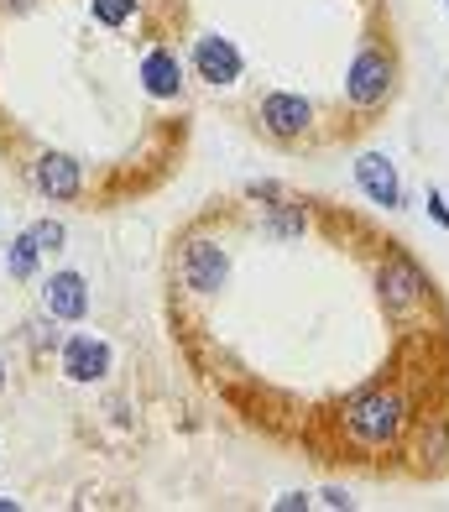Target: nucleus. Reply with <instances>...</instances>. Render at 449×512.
I'll list each match as a JSON object with an SVG mask.
<instances>
[{"instance_id": "obj_16", "label": "nucleus", "mask_w": 449, "mask_h": 512, "mask_svg": "<svg viewBox=\"0 0 449 512\" xmlns=\"http://www.w3.org/2000/svg\"><path fill=\"white\" fill-rule=\"evenodd\" d=\"M429 220H439V225L449 230V204H444V194H439V189H429Z\"/></svg>"}, {"instance_id": "obj_9", "label": "nucleus", "mask_w": 449, "mask_h": 512, "mask_svg": "<svg viewBox=\"0 0 449 512\" xmlns=\"http://www.w3.org/2000/svg\"><path fill=\"white\" fill-rule=\"evenodd\" d=\"M32 178H37V194H42V199H53V204L79 199V189H84L79 162H74V157H63V152H47L37 168H32Z\"/></svg>"}, {"instance_id": "obj_8", "label": "nucleus", "mask_w": 449, "mask_h": 512, "mask_svg": "<svg viewBox=\"0 0 449 512\" xmlns=\"http://www.w3.org/2000/svg\"><path fill=\"white\" fill-rule=\"evenodd\" d=\"M42 309H47V319L79 324L89 314V283H84L79 272H53L42 283Z\"/></svg>"}, {"instance_id": "obj_10", "label": "nucleus", "mask_w": 449, "mask_h": 512, "mask_svg": "<svg viewBox=\"0 0 449 512\" xmlns=\"http://www.w3.org/2000/svg\"><path fill=\"white\" fill-rule=\"evenodd\" d=\"M382 293H387L392 309H413V304H423V298H429V277H423L413 262H403V256H397V262L382 267Z\"/></svg>"}, {"instance_id": "obj_19", "label": "nucleus", "mask_w": 449, "mask_h": 512, "mask_svg": "<svg viewBox=\"0 0 449 512\" xmlns=\"http://www.w3.org/2000/svg\"><path fill=\"white\" fill-rule=\"evenodd\" d=\"M0 6H6V11H32L37 0H0Z\"/></svg>"}, {"instance_id": "obj_2", "label": "nucleus", "mask_w": 449, "mask_h": 512, "mask_svg": "<svg viewBox=\"0 0 449 512\" xmlns=\"http://www.w3.org/2000/svg\"><path fill=\"white\" fill-rule=\"evenodd\" d=\"M392 79H397V68L392 58L376 48V42H366V48L350 58V74H345V100L356 105V110H376L387 95H392Z\"/></svg>"}, {"instance_id": "obj_20", "label": "nucleus", "mask_w": 449, "mask_h": 512, "mask_svg": "<svg viewBox=\"0 0 449 512\" xmlns=\"http://www.w3.org/2000/svg\"><path fill=\"white\" fill-rule=\"evenodd\" d=\"M0 392H6V361H0Z\"/></svg>"}, {"instance_id": "obj_5", "label": "nucleus", "mask_w": 449, "mask_h": 512, "mask_svg": "<svg viewBox=\"0 0 449 512\" xmlns=\"http://www.w3.org/2000/svg\"><path fill=\"white\" fill-rule=\"evenodd\" d=\"M58 361H63V377H68V382L89 387V382H100L105 371H110V345H105L100 335H68Z\"/></svg>"}, {"instance_id": "obj_15", "label": "nucleus", "mask_w": 449, "mask_h": 512, "mask_svg": "<svg viewBox=\"0 0 449 512\" xmlns=\"http://www.w3.org/2000/svg\"><path fill=\"white\" fill-rule=\"evenodd\" d=\"M32 236H37L42 251H58V246H63V225H58V220H42V225H32Z\"/></svg>"}, {"instance_id": "obj_11", "label": "nucleus", "mask_w": 449, "mask_h": 512, "mask_svg": "<svg viewBox=\"0 0 449 512\" xmlns=\"http://www.w3.org/2000/svg\"><path fill=\"white\" fill-rule=\"evenodd\" d=\"M141 89H147L152 100H178L183 95V63L168 48H152L141 58Z\"/></svg>"}, {"instance_id": "obj_13", "label": "nucleus", "mask_w": 449, "mask_h": 512, "mask_svg": "<svg viewBox=\"0 0 449 512\" xmlns=\"http://www.w3.org/2000/svg\"><path fill=\"white\" fill-rule=\"evenodd\" d=\"M267 230L272 236H303V209L298 204H267Z\"/></svg>"}, {"instance_id": "obj_3", "label": "nucleus", "mask_w": 449, "mask_h": 512, "mask_svg": "<svg viewBox=\"0 0 449 512\" xmlns=\"http://www.w3.org/2000/svg\"><path fill=\"white\" fill-rule=\"evenodd\" d=\"M183 283L194 288V293H220L225 283H230V256H225V246H215V241H188L183 246Z\"/></svg>"}, {"instance_id": "obj_17", "label": "nucleus", "mask_w": 449, "mask_h": 512, "mask_svg": "<svg viewBox=\"0 0 449 512\" xmlns=\"http://www.w3.org/2000/svg\"><path fill=\"white\" fill-rule=\"evenodd\" d=\"M309 502H314L309 492H288V497H277V512H303Z\"/></svg>"}, {"instance_id": "obj_4", "label": "nucleus", "mask_w": 449, "mask_h": 512, "mask_svg": "<svg viewBox=\"0 0 449 512\" xmlns=\"http://www.w3.org/2000/svg\"><path fill=\"white\" fill-rule=\"evenodd\" d=\"M194 74L220 89V84H235L246 74V58H241V48H235L230 37H199L194 42Z\"/></svg>"}, {"instance_id": "obj_1", "label": "nucleus", "mask_w": 449, "mask_h": 512, "mask_svg": "<svg viewBox=\"0 0 449 512\" xmlns=\"http://www.w3.org/2000/svg\"><path fill=\"white\" fill-rule=\"evenodd\" d=\"M403 418H408V403L397 398V392H382V387H371V392L345 403V429L356 434L361 445H392V439L403 434Z\"/></svg>"}, {"instance_id": "obj_12", "label": "nucleus", "mask_w": 449, "mask_h": 512, "mask_svg": "<svg viewBox=\"0 0 449 512\" xmlns=\"http://www.w3.org/2000/svg\"><path fill=\"white\" fill-rule=\"evenodd\" d=\"M37 256H42V246H37V236L27 230V236H16V241L6 246V272H11V277H32V272H37Z\"/></svg>"}, {"instance_id": "obj_6", "label": "nucleus", "mask_w": 449, "mask_h": 512, "mask_svg": "<svg viewBox=\"0 0 449 512\" xmlns=\"http://www.w3.org/2000/svg\"><path fill=\"white\" fill-rule=\"evenodd\" d=\"M262 126L272 136H282V142H298V136L314 126V105L303 95H288V89H272L262 100Z\"/></svg>"}, {"instance_id": "obj_18", "label": "nucleus", "mask_w": 449, "mask_h": 512, "mask_svg": "<svg viewBox=\"0 0 449 512\" xmlns=\"http://www.w3.org/2000/svg\"><path fill=\"white\" fill-rule=\"evenodd\" d=\"M319 497H324L329 507H356V502H350V497L340 492V486H324V492H319Z\"/></svg>"}, {"instance_id": "obj_7", "label": "nucleus", "mask_w": 449, "mask_h": 512, "mask_svg": "<svg viewBox=\"0 0 449 512\" xmlns=\"http://www.w3.org/2000/svg\"><path fill=\"white\" fill-rule=\"evenodd\" d=\"M356 183H361V194H366L371 204L403 209V178H397L392 157H382V152H361V157H356Z\"/></svg>"}, {"instance_id": "obj_14", "label": "nucleus", "mask_w": 449, "mask_h": 512, "mask_svg": "<svg viewBox=\"0 0 449 512\" xmlns=\"http://www.w3.org/2000/svg\"><path fill=\"white\" fill-rule=\"evenodd\" d=\"M136 6L141 0H94V21H100V27H126V21L136 16Z\"/></svg>"}, {"instance_id": "obj_21", "label": "nucleus", "mask_w": 449, "mask_h": 512, "mask_svg": "<svg viewBox=\"0 0 449 512\" xmlns=\"http://www.w3.org/2000/svg\"><path fill=\"white\" fill-rule=\"evenodd\" d=\"M444 6H449V0H444Z\"/></svg>"}]
</instances>
